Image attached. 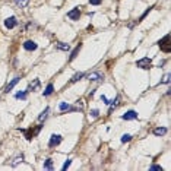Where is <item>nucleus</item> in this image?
I'll return each instance as SVG.
<instances>
[{"label": "nucleus", "mask_w": 171, "mask_h": 171, "mask_svg": "<svg viewBox=\"0 0 171 171\" xmlns=\"http://www.w3.org/2000/svg\"><path fill=\"white\" fill-rule=\"evenodd\" d=\"M170 40H171L170 35H165L162 40H160V41H158V45H160V48H161L164 53H170V51H171Z\"/></svg>", "instance_id": "nucleus-1"}, {"label": "nucleus", "mask_w": 171, "mask_h": 171, "mask_svg": "<svg viewBox=\"0 0 171 171\" xmlns=\"http://www.w3.org/2000/svg\"><path fill=\"white\" fill-rule=\"evenodd\" d=\"M40 130H41V126H37V127H35V129L29 127V129H28V130H25V129H22L21 132H22V133L25 135V137H26L28 140H32V139H34V137H35V136L38 135V132H40Z\"/></svg>", "instance_id": "nucleus-2"}, {"label": "nucleus", "mask_w": 171, "mask_h": 171, "mask_svg": "<svg viewBox=\"0 0 171 171\" xmlns=\"http://www.w3.org/2000/svg\"><path fill=\"white\" fill-rule=\"evenodd\" d=\"M136 66L140 67V69H151L152 67V62H151L149 57H143V59L136 62Z\"/></svg>", "instance_id": "nucleus-3"}, {"label": "nucleus", "mask_w": 171, "mask_h": 171, "mask_svg": "<svg viewBox=\"0 0 171 171\" xmlns=\"http://www.w3.org/2000/svg\"><path fill=\"white\" fill-rule=\"evenodd\" d=\"M86 79L91 82H97V81H102L104 79V73L102 72H91L86 75Z\"/></svg>", "instance_id": "nucleus-4"}, {"label": "nucleus", "mask_w": 171, "mask_h": 171, "mask_svg": "<svg viewBox=\"0 0 171 171\" xmlns=\"http://www.w3.org/2000/svg\"><path fill=\"white\" fill-rule=\"evenodd\" d=\"M62 136L60 135H51V137H50V142H48V146L50 148H56V146H59L60 143H62Z\"/></svg>", "instance_id": "nucleus-5"}, {"label": "nucleus", "mask_w": 171, "mask_h": 171, "mask_svg": "<svg viewBox=\"0 0 171 171\" xmlns=\"http://www.w3.org/2000/svg\"><path fill=\"white\" fill-rule=\"evenodd\" d=\"M67 18L72 21H79L81 18V9L79 7H73L70 12H67Z\"/></svg>", "instance_id": "nucleus-6"}, {"label": "nucleus", "mask_w": 171, "mask_h": 171, "mask_svg": "<svg viewBox=\"0 0 171 171\" xmlns=\"http://www.w3.org/2000/svg\"><path fill=\"white\" fill-rule=\"evenodd\" d=\"M59 108H60L62 113H64V111H79V108L72 107V105L67 104V102H60V104H59Z\"/></svg>", "instance_id": "nucleus-7"}, {"label": "nucleus", "mask_w": 171, "mask_h": 171, "mask_svg": "<svg viewBox=\"0 0 171 171\" xmlns=\"http://www.w3.org/2000/svg\"><path fill=\"white\" fill-rule=\"evenodd\" d=\"M40 86H41V82H40V79H34L29 85H28V92H35V91H38L40 89Z\"/></svg>", "instance_id": "nucleus-8"}, {"label": "nucleus", "mask_w": 171, "mask_h": 171, "mask_svg": "<svg viewBox=\"0 0 171 171\" xmlns=\"http://www.w3.org/2000/svg\"><path fill=\"white\" fill-rule=\"evenodd\" d=\"M16 25H18V21H16L15 16H10V18H7V19L4 21V26H6L7 29H12V28H15Z\"/></svg>", "instance_id": "nucleus-9"}, {"label": "nucleus", "mask_w": 171, "mask_h": 171, "mask_svg": "<svg viewBox=\"0 0 171 171\" xmlns=\"http://www.w3.org/2000/svg\"><path fill=\"white\" fill-rule=\"evenodd\" d=\"M24 48L26 50V51H35L37 48H38V45L35 41H31V40H28V41H25L24 43Z\"/></svg>", "instance_id": "nucleus-10"}, {"label": "nucleus", "mask_w": 171, "mask_h": 171, "mask_svg": "<svg viewBox=\"0 0 171 171\" xmlns=\"http://www.w3.org/2000/svg\"><path fill=\"white\" fill-rule=\"evenodd\" d=\"M19 81H21V78H19V76L13 78V79H12V81H10V82H9L7 85H6V88H4V92H10V91L13 89V86L16 85V84H18Z\"/></svg>", "instance_id": "nucleus-11"}, {"label": "nucleus", "mask_w": 171, "mask_h": 171, "mask_svg": "<svg viewBox=\"0 0 171 171\" xmlns=\"http://www.w3.org/2000/svg\"><path fill=\"white\" fill-rule=\"evenodd\" d=\"M122 119H123V120H136V119H137V113L133 111V110H130V111H127L126 114L122 116Z\"/></svg>", "instance_id": "nucleus-12"}, {"label": "nucleus", "mask_w": 171, "mask_h": 171, "mask_svg": "<svg viewBox=\"0 0 171 171\" xmlns=\"http://www.w3.org/2000/svg\"><path fill=\"white\" fill-rule=\"evenodd\" d=\"M56 48L60 50V51H69V50H70V45H69L67 43H62V41H59V43L56 44Z\"/></svg>", "instance_id": "nucleus-13"}, {"label": "nucleus", "mask_w": 171, "mask_h": 171, "mask_svg": "<svg viewBox=\"0 0 171 171\" xmlns=\"http://www.w3.org/2000/svg\"><path fill=\"white\" fill-rule=\"evenodd\" d=\"M81 48H82V44H78V45H76V47L73 48V51L70 53V57H69V60H75V59H76V56L79 54Z\"/></svg>", "instance_id": "nucleus-14"}, {"label": "nucleus", "mask_w": 171, "mask_h": 171, "mask_svg": "<svg viewBox=\"0 0 171 171\" xmlns=\"http://www.w3.org/2000/svg\"><path fill=\"white\" fill-rule=\"evenodd\" d=\"M53 92H54V86H53V84H48V85H47V88L44 89L43 94H44V97H50Z\"/></svg>", "instance_id": "nucleus-15"}, {"label": "nucleus", "mask_w": 171, "mask_h": 171, "mask_svg": "<svg viewBox=\"0 0 171 171\" xmlns=\"http://www.w3.org/2000/svg\"><path fill=\"white\" fill-rule=\"evenodd\" d=\"M167 133V127H157L154 129V135L155 136H164Z\"/></svg>", "instance_id": "nucleus-16"}, {"label": "nucleus", "mask_w": 171, "mask_h": 171, "mask_svg": "<svg viewBox=\"0 0 171 171\" xmlns=\"http://www.w3.org/2000/svg\"><path fill=\"white\" fill-rule=\"evenodd\" d=\"M24 161V155H18V157H15L13 160H12V162H10V165L12 167H16L19 162H22Z\"/></svg>", "instance_id": "nucleus-17"}, {"label": "nucleus", "mask_w": 171, "mask_h": 171, "mask_svg": "<svg viewBox=\"0 0 171 171\" xmlns=\"http://www.w3.org/2000/svg\"><path fill=\"white\" fill-rule=\"evenodd\" d=\"M84 76H85V73H82V72L76 73V75H75V76H73V78L70 79V84H76V82H78V81H81V79H82Z\"/></svg>", "instance_id": "nucleus-18"}, {"label": "nucleus", "mask_w": 171, "mask_h": 171, "mask_svg": "<svg viewBox=\"0 0 171 171\" xmlns=\"http://www.w3.org/2000/svg\"><path fill=\"white\" fill-rule=\"evenodd\" d=\"M43 167H44V170H53V160H51V158L45 160Z\"/></svg>", "instance_id": "nucleus-19"}, {"label": "nucleus", "mask_w": 171, "mask_h": 171, "mask_svg": "<svg viewBox=\"0 0 171 171\" xmlns=\"http://www.w3.org/2000/svg\"><path fill=\"white\" fill-rule=\"evenodd\" d=\"M48 113H50V108H48V107H47V108H45V110H44L43 113H41V114H40V116H38V122H44V120H45V119H47V116H48Z\"/></svg>", "instance_id": "nucleus-20"}, {"label": "nucleus", "mask_w": 171, "mask_h": 171, "mask_svg": "<svg viewBox=\"0 0 171 171\" xmlns=\"http://www.w3.org/2000/svg\"><path fill=\"white\" fill-rule=\"evenodd\" d=\"M26 97H28V91H21L15 95V98H18V99H26Z\"/></svg>", "instance_id": "nucleus-21"}, {"label": "nucleus", "mask_w": 171, "mask_h": 171, "mask_svg": "<svg viewBox=\"0 0 171 171\" xmlns=\"http://www.w3.org/2000/svg\"><path fill=\"white\" fill-rule=\"evenodd\" d=\"M15 1H16V4H18L19 7H25V6L28 4L29 0H15Z\"/></svg>", "instance_id": "nucleus-22"}, {"label": "nucleus", "mask_w": 171, "mask_h": 171, "mask_svg": "<svg viewBox=\"0 0 171 171\" xmlns=\"http://www.w3.org/2000/svg\"><path fill=\"white\" fill-rule=\"evenodd\" d=\"M130 140H132V136H130V135H123V136H122V142H123V143L130 142Z\"/></svg>", "instance_id": "nucleus-23"}, {"label": "nucleus", "mask_w": 171, "mask_h": 171, "mask_svg": "<svg viewBox=\"0 0 171 171\" xmlns=\"http://www.w3.org/2000/svg\"><path fill=\"white\" fill-rule=\"evenodd\" d=\"M70 164H72V160H67V161H66V162L63 164V167H62V170H63V171H64V170H67V168L70 167Z\"/></svg>", "instance_id": "nucleus-24"}, {"label": "nucleus", "mask_w": 171, "mask_h": 171, "mask_svg": "<svg viewBox=\"0 0 171 171\" xmlns=\"http://www.w3.org/2000/svg\"><path fill=\"white\" fill-rule=\"evenodd\" d=\"M161 84H170V73H167V75L164 76V79L161 81Z\"/></svg>", "instance_id": "nucleus-25"}, {"label": "nucleus", "mask_w": 171, "mask_h": 171, "mask_svg": "<svg viewBox=\"0 0 171 171\" xmlns=\"http://www.w3.org/2000/svg\"><path fill=\"white\" fill-rule=\"evenodd\" d=\"M91 116H92L94 119H98V116H99V111H98V110H92V111H91Z\"/></svg>", "instance_id": "nucleus-26"}, {"label": "nucleus", "mask_w": 171, "mask_h": 171, "mask_svg": "<svg viewBox=\"0 0 171 171\" xmlns=\"http://www.w3.org/2000/svg\"><path fill=\"white\" fill-rule=\"evenodd\" d=\"M101 101H102L104 104H107V105H110V101H108V98H107L105 95H101Z\"/></svg>", "instance_id": "nucleus-27"}, {"label": "nucleus", "mask_w": 171, "mask_h": 171, "mask_svg": "<svg viewBox=\"0 0 171 171\" xmlns=\"http://www.w3.org/2000/svg\"><path fill=\"white\" fill-rule=\"evenodd\" d=\"M101 1H102V0H89V3H91L92 6H98V4H101Z\"/></svg>", "instance_id": "nucleus-28"}, {"label": "nucleus", "mask_w": 171, "mask_h": 171, "mask_svg": "<svg viewBox=\"0 0 171 171\" xmlns=\"http://www.w3.org/2000/svg\"><path fill=\"white\" fill-rule=\"evenodd\" d=\"M151 170H155V171H162V167H161V165H151Z\"/></svg>", "instance_id": "nucleus-29"}, {"label": "nucleus", "mask_w": 171, "mask_h": 171, "mask_svg": "<svg viewBox=\"0 0 171 171\" xmlns=\"http://www.w3.org/2000/svg\"><path fill=\"white\" fill-rule=\"evenodd\" d=\"M94 94H95V89H92V91L89 92V97H94Z\"/></svg>", "instance_id": "nucleus-30"}]
</instances>
